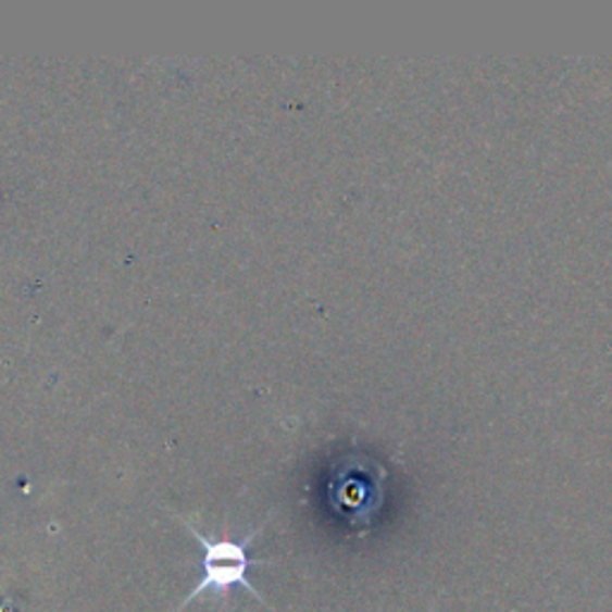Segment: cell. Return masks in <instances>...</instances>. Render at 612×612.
<instances>
[{
  "instance_id": "1",
  "label": "cell",
  "mask_w": 612,
  "mask_h": 612,
  "mask_svg": "<svg viewBox=\"0 0 612 612\" xmlns=\"http://www.w3.org/2000/svg\"><path fill=\"white\" fill-rule=\"evenodd\" d=\"M177 520L185 524V529L195 536V541L201 546L203 560H201V577L195 584V589L189 591V596L173 612H183L189 603H195L199 596L207 594H211L213 598H227V594L237 589V586H242V589L254 596L259 603L271 610L263 594L249 582V567L254 565V560L249 558V546L254 544V538L263 532V524L266 522L257 526L254 532H249L242 541H230V538H209L207 534H201L195 524H189L183 517Z\"/></svg>"
}]
</instances>
